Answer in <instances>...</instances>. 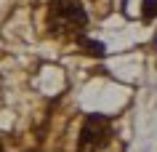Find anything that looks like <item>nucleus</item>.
Listing matches in <instances>:
<instances>
[{
    "instance_id": "7ed1b4c3",
    "label": "nucleus",
    "mask_w": 157,
    "mask_h": 152,
    "mask_svg": "<svg viewBox=\"0 0 157 152\" xmlns=\"http://www.w3.org/2000/svg\"><path fill=\"white\" fill-rule=\"evenodd\" d=\"M83 48H85V53H91V56H104V43L83 40Z\"/></svg>"
},
{
    "instance_id": "f257e3e1",
    "label": "nucleus",
    "mask_w": 157,
    "mask_h": 152,
    "mask_svg": "<svg viewBox=\"0 0 157 152\" xmlns=\"http://www.w3.org/2000/svg\"><path fill=\"white\" fill-rule=\"evenodd\" d=\"M48 21L51 29H56V32H77L88 24V14L75 0H51Z\"/></svg>"
},
{
    "instance_id": "20e7f679",
    "label": "nucleus",
    "mask_w": 157,
    "mask_h": 152,
    "mask_svg": "<svg viewBox=\"0 0 157 152\" xmlns=\"http://www.w3.org/2000/svg\"><path fill=\"white\" fill-rule=\"evenodd\" d=\"M141 16L144 19H155L157 16V0H144L141 3Z\"/></svg>"
},
{
    "instance_id": "f03ea898",
    "label": "nucleus",
    "mask_w": 157,
    "mask_h": 152,
    "mask_svg": "<svg viewBox=\"0 0 157 152\" xmlns=\"http://www.w3.org/2000/svg\"><path fill=\"white\" fill-rule=\"evenodd\" d=\"M109 136H112L109 118H104V115H88L83 128H80L77 152H99L101 147H107Z\"/></svg>"
}]
</instances>
